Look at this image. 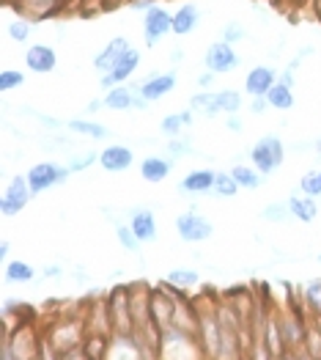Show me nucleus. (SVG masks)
I'll list each match as a JSON object with an SVG mask.
<instances>
[{"instance_id": "7", "label": "nucleus", "mask_w": 321, "mask_h": 360, "mask_svg": "<svg viewBox=\"0 0 321 360\" xmlns=\"http://www.w3.org/2000/svg\"><path fill=\"white\" fill-rule=\"evenodd\" d=\"M206 69L214 72V75H223V72H234L239 66V58H236L234 47L228 41H217L206 50Z\"/></svg>"}, {"instance_id": "37", "label": "nucleus", "mask_w": 321, "mask_h": 360, "mask_svg": "<svg viewBox=\"0 0 321 360\" xmlns=\"http://www.w3.org/2000/svg\"><path fill=\"white\" fill-rule=\"evenodd\" d=\"M25 83V75L22 72H14V69H6L0 75V89L3 91H11V89H20Z\"/></svg>"}, {"instance_id": "13", "label": "nucleus", "mask_w": 321, "mask_h": 360, "mask_svg": "<svg viewBox=\"0 0 321 360\" xmlns=\"http://www.w3.org/2000/svg\"><path fill=\"white\" fill-rule=\"evenodd\" d=\"M263 344L269 349L272 358H280L286 355V338H283V328H280V319L275 314L266 316V328H263Z\"/></svg>"}, {"instance_id": "36", "label": "nucleus", "mask_w": 321, "mask_h": 360, "mask_svg": "<svg viewBox=\"0 0 321 360\" xmlns=\"http://www.w3.org/2000/svg\"><path fill=\"white\" fill-rule=\"evenodd\" d=\"M116 234H118V242H121V245H124L126 250H132V253H135V250L140 248V240H138V234L132 231V226L126 229V226H121V223H118V226H116Z\"/></svg>"}, {"instance_id": "12", "label": "nucleus", "mask_w": 321, "mask_h": 360, "mask_svg": "<svg viewBox=\"0 0 321 360\" xmlns=\"http://www.w3.org/2000/svg\"><path fill=\"white\" fill-rule=\"evenodd\" d=\"M132 160H135V154H132V149H126V146H107V149L99 154L102 168L110 171V174L126 171L132 165Z\"/></svg>"}, {"instance_id": "22", "label": "nucleus", "mask_w": 321, "mask_h": 360, "mask_svg": "<svg viewBox=\"0 0 321 360\" xmlns=\"http://www.w3.org/2000/svg\"><path fill=\"white\" fill-rule=\"evenodd\" d=\"M211 187H214L211 171H192L181 179V193H209Z\"/></svg>"}, {"instance_id": "19", "label": "nucleus", "mask_w": 321, "mask_h": 360, "mask_svg": "<svg viewBox=\"0 0 321 360\" xmlns=\"http://www.w3.org/2000/svg\"><path fill=\"white\" fill-rule=\"evenodd\" d=\"M289 210H291V217L296 220H302V223H313L316 220V214H319V207H316V201H313V195H294L289 198Z\"/></svg>"}, {"instance_id": "6", "label": "nucleus", "mask_w": 321, "mask_h": 360, "mask_svg": "<svg viewBox=\"0 0 321 360\" xmlns=\"http://www.w3.org/2000/svg\"><path fill=\"white\" fill-rule=\"evenodd\" d=\"M30 184H28V176H17V179L8 184V190L3 193V201H0V210L6 217H11V214H17V212H22L28 207L30 201Z\"/></svg>"}, {"instance_id": "42", "label": "nucleus", "mask_w": 321, "mask_h": 360, "mask_svg": "<svg viewBox=\"0 0 321 360\" xmlns=\"http://www.w3.org/2000/svg\"><path fill=\"white\" fill-rule=\"evenodd\" d=\"M93 160H96V154H91V151H88L86 157H77V160L72 162V171H83V168H88Z\"/></svg>"}, {"instance_id": "21", "label": "nucleus", "mask_w": 321, "mask_h": 360, "mask_svg": "<svg viewBox=\"0 0 321 360\" xmlns=\"http://www.w3.org/2000/svg\"><path fill=\"white\" fill-rule=\"evenodd\" d=\"M140 174H143V179L146 181H162L168 179V174H171V162L165 160V157H146L143 160V165H140Z\"/></svg>"}, {"instance_id": "33", "label": "nucleus", "mask_w": 321, "mask_h": 360, "mask_svg": "<svg viewBox=\"0 0 321 360\" xmlns=\"http://www.w3.org/2000/svg\"><path fill=\"white\" fill-rule=\"evenodd\" d=\"M263 220H269V223H283V220H289L291 217V210H289V204H269L261 214Z\"/></svg>"}, {"instance_id": "3", "label": "nucleus", "mask_w": 321, "mask_h": 360, "mask_svg": "<svg viewBox=\"0 0 321 360\" xmlns=\"http://www.w3.org/2000/svg\"><path fill=\"white\" fill-rule=\"evenodd\" d=\"M69 171L72 168H58L55 162H39V165H33L28 171V184H30V193L33 195H39V193H44V190H50L53 184H58L69 176Z\"/></svg>"}, {"instance_id": "16", "label": "nucleus", "mask_w": 321, "mask_h": 360, "mask_svg": "<svg viewBox=\"0 0 321 360\" xmlns=\"http://www.w3.org/2000/svg\"><path fill=\"white\" fill-rule=\"evenodd\" d=\"M126 50H129V41H126L124 36H116V39H113V41H110V44H107V47L93 58V66H96L99 72H110Z\"/></svg>"}, {"instance_id": "4", "label": "nucleus", "mask_w": 321, "mask_h": 360, "mask_svg": "<svg viewBox=\"0 0 321 360\" xmlns=\"http://www.w3.org/2000/svg\"><path fill=\"white\" fill-rule=\"evenodd\" d=\"M110 316H113V330L116 333H132L135 330V316L129 305V289H116L107 300Z\"/></svg>"}, {"instance_id": "18", "label": "nucleus", "mask_w": 321, "mask_h": 360, "mask_svg": "<svg viewBox=\"0 0 321 360\" xmlns=\"http://www.w3.org/2000/svg\"><path fill=\"white\" fill-rule=\"evenodd\" d=\"M132 231L138 234L140 242H154L157 240V220L148 210H135L132 214Z\"/></svg>"}, {"instance_id": "47", "label": "nucleus", "mask_w": 321, "mask_h": 360, "mask_svg": "<svg viewBox=\"0 0 321 360\" xmlns=\"http://www.w3.org/2000/svg\"><path fill=\"white\" fill-rule=\"evenodd\" d=\"M319 259H321V256H319Z\"/></svg>"}, {"instance_id": "45", "label": "nucleus", "mask_w": 321, "mask_h": 360, "mask_svg": "<svg viewBox=\"0 0 321 360\" xmlns=\"http://www.w3.org/2000/svg\"><path fill=\"white\" fill-rule=\"evenodd\" d=\"M168 149L173 151V154H187V149H184V143H171Z\"/></svg>"}, {"instance_id": "41", "label": "nucleus", "mask_w": 321, "mask_h": 360, "mask_svg": "<svg viewBox=\"0 0 321 360\" xmlns=\"http://www.w3.org/2000/svg\"><path fill=\"white\" fill-rule=\"evenodd\" d=\"M239 39H244V28L242 25H228L225 28V41L231 44V41H239Z\"/></svg>"}, {"instance_id": "23", "label": "nucleus", "mask_w": 321, "mask_h": 360, "mask_svg": "<svg viewBox=\"0 0 321 360\" xmlns=\"http://www.w3.org/2000/svg\"><path fill=\"white\" fill-rule=\"evenodd\" d=\"M105 108H110V110H129V108H135V91L126 89V86H113L110 94L105 96Z\"/></svg>"}, {"instance_id": "31", "label": "nucleus", "mask_w": 321, "mask_h": 360, "mask_svg": "<svg viewBox=\"0 0 321 360\" xmlns=\"http://www.w3.org/2000/svg\"><path fill=\"white\" fill-rule=\"evenodd\" d=\"M69 129L72 132H80V135H91V138H107L110 132L102 127V124H91V121H69Z\"/></svg>"}, {"instance_id": "28", "label": "nucleus", "mask_w": 321, "mask_h": 360, "mask_svg": "<svg viewBox=\"0 0 321 360\" xmlns=\"http://www.w3.org/2000/svg\"><path fill=\"white\" fill-rule=\"evenodd\" d=\"M173 289H192L198 283V272L195 270H171L165 278Z\"/></svg>"}, {"instance_id": "35", "label": "nucleus", "mask_w": 321, "mask_h": 360, "mask_svg": "<svg viewBox=\"0 0 321 360\" xmlns=\"http://www.w3.org/2000/svg\"><path fill=\"white\" fill-rule=\"evenodd\" d=\"M234 179L242 184V187H258V181H261V176L253 171V168H244V165H236L234 171Z\"/></svg>"}, {"instance_id": "11", "label": "nucleus", "mask_w": 321, "mask_h": 360, "mask_svg": "<svg viewBox=\"0 0 321 360\" xmlns=\"http://www.w3.org/2000/svg\"><path fill=\"white\" fill-rule=\"evenodd\" d=\"M25 63H28L30 72H36V75H47V72H53L55 69V50L53 47H47V44H33L28 50V56H25Z\"/></svg>"}, {"instance_id": "30", "label": "nucleus", "mask_w": 321, "mask_h": 360, "mask_svg": "<svg viewBox=\"0 0 321 360\" xmlns=\"http://www.w3.org/2000/svg\"><path fill=\"white\" fill-rule=\"evenodd\" d=\"M190 124V113H173V116H165L162 124H159V129H162V135H178L184 127Z\"/></svg>"}, {"instance_id": "10", "label": "nucleus", "mask_w": 321, "mask_h": 360, "mask_svg": "<svg viewBox=\"0 0 321 360\" xmlns=\"http://www.w3.org/2000/svg\"><path fill=\"white\" fill-rule=\"evenodd\" d=\"M173 311H176L173 292H165V289L151 292V316H154V322H157L162 330L173 325Z\"/></svg>"}, {"instance_id": "24", "label": "nucleus", "mask_w": 321, "mask_h": 360, "mask_svg": "<svg viewBox=\"0 0 321 360\" xmlns=\"http://www.w3.org/2000/svg\"><path fill=\"white\" fill-rule=\"evenodd\" d=\"M280 328H283V338L286 347H302L305 344V325L296 316H280Z\"/></svg>"}, {"instance_id": "32", "label": "nucleus", "mask_w": 321, "mask_h": 360, "mask_svg": "<svg viewBox=\"0 0 321 360\" xmlns=\"http://www.w3.org/2000/svg\"><path fill=\"white\" fill-rule=\"evenodd\" d=\"M217 102H220V110H223V113H236V110L242 108V96L231 89L220 91V94H217Z\"/></svg>"}, {"instance_id": "34", "label": "nucleus", "mask_w": 321, "mask_h": 360, "mask_svg": "<svg viewBox=\"0 0 321 360\" xmlns=\"http://www.w3.org/2000/svg\"><path fill=\"white\" fill-rule=\"evenodd\" d=\"M299 190L302 193H308V195H321V171H310V174H305L302 181H299Z\"/></svg>"}, {"instance_id": "39", "label": "nucleus", "mask_w": 321, "mask_h": 360, "mask_svg": "<svg viewBox=\"0 0 321 360\" xmlns=\"http://www.w3.org/2000/svg\"><path fill=\"white\" fill-rule=\"evenodd\" d=\"M30 33V25L25 22V20H17V22H11L8 25V36L14 39V41H25Z\"/></svg>"}, {"instance_id": "44", "label": "nucleus", "mask_w": 321, "mask_h": 360, "mask_svg": "<svg viewBox=\"0 0 321 360\" xmlns=\"http://www.w3.org/2000/svg\"><path fill=\"white\" fill-rule=\"evenodd\" d=\"M211 75H214V72H211ZM211 75H201V77H198V86H201V89H209V83H211Z\"/></svg>"}, {"instance_id": "1", "label": "nucleus", "mask_w": 321, "mask_h": 360, "mask_svg": "<svg viewBox=\"0 0 321 360\" xmlns=\"http://www.w3.org/2000/svg\"><path fill=\"white\" fill-rule=\"evenodd\" d=\"M283 157H286L283 143H280V138H275V135L261 138V141L253 146V151H250V160H253V165H256L261 174H272V171L283 162Z\"/></svg>"}, {"instance_id": "43", "label": "nucleus", "mask_w": 321, "mask_h": 360, "mask_svg": "<svg viewBox=\"0 0 321 360\" xmlns=\"http://www.w3.org/2000/svg\"><path fill=\"white\" fill-rule=\"evenodd\" d=\"M225 127H228V129H231V132H242V121L236 119L234 113H231V119L225 121Z\"/></svg>"}, {"instance_id": "15", "label": "nucleus", "mask_w": 321, "mask_h": 360, "mask_svg": "<svg viewBox=\"0 0 321 360\" xmlns=\"http://www.w3.org/2000/svg\"><path fill=\"white\" fill-rule=\"evenodd\" d=\"M272 86H275V72H272L269 66H256V69H250V75H247V80H244V91L253 94V96H266Z\"/></svg>"}, {"instance_id": "9", "label": "nucleus", "mask_w": 321, "mask_h": 360, "mask_svg": "<svg viewBox=\"0 0 321 360\" xmlns=\"http://www.w3.org/2000/svg\"><path fill=\"white\" fill-rule=\"evenodd\" d=\"M143 28H146V41L148 44H157L168 30H173V17L159 8V6H151L146 11V20H143Z\"/></svg>"}, {"instance_id": "8", "label": "nucleus", "mask_w": 321, "mask_h": 360, "mask_svg": "<svg viewBox=\"0 0 321 360\" xmlns=\"http://www.w3.org/2000/svg\"><path fill=\"white\" fill-rule=\"evenodd\" d=\"M140 66V53L135 50V47H129L121 58H118V63L110 69V72H105V77H102V86H107V89H113V86H118V83H124L126 77H132L135 75V69Z\"/></svg>"}, {"instance_id": "26", "label": "nucleus", "mask_w": 321, "mask_h": 360, "mask_svg": "<svg viewBox=\"0 0 321 360\" xmlns=\"http://www.w3.org/2000/svg\"><path fill=\"white\" fill-rule=\"evenodd\" d=\"M33 278H36V272L25 262H8L6 264V281L8 283H28Z\"/></svg>"}, {"instance_id": "27", "label": "nucleus", "mask_w": 321, "mask_h": 360, "mask_svg": "<svg viewBox=\"0 0 321 360\" xmlns=\"http://www.w3.org/2000/svg\"><path fill=\"white\" fill-rule=\"evenodd\" d=\"M190 105H192V110H195V113H204V116H214V113H220L217 94H198V96H192V99H190Z\"/></svg>"}, {"instance_id": "25", "label": "nucleus", "mask_w": 321, "mask_h": 360, "mask_svg": "<svg viewBox=\"0 0 321 360\" xmlns=\"http://www.w3.org/2000/svg\"><path fill=\"white\" fill-rule=\"evenodd\" d=\"M266 99H269V108H277V110H291L294 108V94L289 83H275L266 94Z\"/></svg>"}, {"instance_id": "5", "label": "nucleus", "mask_w": 321, "mask_h": 360, "mask_svg": "<svg viewBox=\"0 0 321 360\" xmlns=\"http://www.w3.org/2000/svg\"><path fill=\"white\" fill-rule=\"evenodd\" d=\"M176 231H178V237L184 242H206L214 234L211 223H209L206 217H201V214H195V212L181 214V217L176 220Z\"/></svg>"}, {"instance_id": "46", "label": "nucleus", "mask_w": 321, "mask_h": 360, "mask_svg": "<svg viewBox=\"0 0 321 360\" xmlns=\"http://www.w3.org/2000/svg\"><path fill=\"white\" fill-rule=\"evenodd\" d=\"M316 3H319V14H321V0H316Z\"/></svg>"}, {"instance_id": "40", "label": "nucleus", "mask_w": 321, "mask_h": 360, "mask_svg": "<svg viewBox=\"0 0 321 360\" xmlns=\"http://www.w3.org/2000/svg\"><path fill=\"white\" fill-rule=\"evenodd\" d=\"M305 297H308V305H310L316 314H321V281L319 283H310V286H308Z\"/></svg>"}, {"instance_id": "17", "label": "nucleus", "mask_w": 321, "mask_h": 360, "mask_svg": "<svg viewBox=\"0 0 321 360\" xmlns=\"http://www.w3.org/2000/svg\"><path fill=\"white\" fill-rule=\"evenodd\" d=\"M176 89V75H157V77H148L146 83H140L138 86V94H143L148 102H154V99H159V96H165L168 91Z\"/></svg>"}, {"instance_id": "38", "label": "nucleus", "mask_w": 321, "mask_h": 360, "mask_svg": "<svg viewBox=\"0 0 321 360\" xmlns=\"http://www.w3.org/2000/svg\"><path fill=\"white\" fill-rule=\"evenodd\" d=\"M305 347H308V355L310 358H321V330L319 328H310L305 333Z\"/></svg>"}, {"instance_id": "14", "label": "nucleus", "mask_w": 321, "mask_h": 360, "mask_svg": "<svg viewBox=\"0 0 321 360\" xmlns=\"http://www.w3.org/2000/svg\"><path fill=\"white\" fill-rule=\"evenodd\" d=\"M53 344L58 347V355L63 358L72 347H80L83 344V325L80 322H66V325H60L55 335H53Z\"/></svg>"}, {"instance_id": "20", "label": "nucleus", "mask_w": 321, "mask_h": 360, "mask_svg": "<svg viewBox=\"0 0 321 360\" xmlns=\"http://www.w3.org/2000/svg\"><path fill=\"white\" fill-rule=\"evenodd\" d=\"M198 20H201V14H198L195 6H181V8L173 14V33L187 36L190 30L198 28Z\"/></svg>"}, {"instance_id": "29", "label": "nucleus", "mask_w": 321, "mask_h": 360, "mask_svg": "<svg viewBox=\"0 0 321 360\" xmlns=\"http://www.w3.org/2000/svg\"><path fill=\"white\" fill-rule=\"evenodd\" d=\"M239 181L234 179V174H214V193L223 195V198H231L239 193Z\"/></svg>"}, {"instance_id": "2", "label": "nucleus", "mask_w": 321, "mask_h": 360, "mask_svg": "<svg viewBox=\"0 0 321 360\" xmlns=\"http://www.w3.org/2000/svg\"><path fill=\"white\" fill-rule=\"evenodd\" d=\"M198 341H201V347H204L206 358H220V347H223V325H220L217 311H201Z\"/></svg>"}]
</instances>
